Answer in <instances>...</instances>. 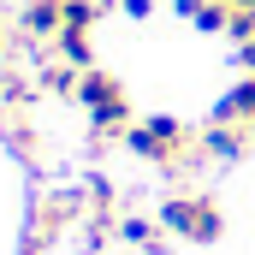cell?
Segmentation results:
<instances>
[{"label":"cell","mask_w":255,"mask_h":255,"mask_svg":"<svg viewBox=\"0 0 255 255\" xmlns=\"http://www.w3.org/2000/svg\"><path fill=\"white\" fill-rule=\"evenodd\" d=\"M119 6H125L130 18H148V12H154V0H119Z\"/></svg>","instance_id":"8"},{"label":"cell","mask_w":255,"mask_h":255,"mask_svg":"<svg viewBox=\"0 0 255 255\" xmlns=\"http://www.w3.org/2000/svg\"><path fill=\"white\" fill-rule=\"evenodd\" d=\"M125 142H130V154H142V160H154V166H166V172L202 160V136H190V125H178V119H166V113L130 125Z\"/></svg>","instance_id":"1"},{"label":"cell","mask_w":255,"mask_h":255,"mask_svg":"<svg viewBox=\"0 0 255 255\" xmlns=\"http://www.w3.org/2000/svg\"><path fill=\"white\" fill-rule=\"evenodd\" d=\"M250 142H255V130L250 125H214L202 130V154H214V160H238V154H250Z\"/></svg>","instance_id":"4"},{"label":"cell","mask_w":255,"mask_h":255,"mask_svg":"<svg viewBox=\"0 0 255 255\" xmlns=\"http://www.w3.org/2000/svg\"><path fill=\"white\" fill-rule=\"evenodd\" d=\"M24 30L42 36V42H54L65 30V0H30V6H24Z\"/></svg>","instance_id":"5"},{"label":"cell","mask_w":255,"mask_h":255,"mask_svg":"<svg viewBox=\"0 0 255 255\" xmlns=\"http://www.w3.org/2000/svg\"><path fill=\"white\" fill-rule=\"evenodd\" d=\"M250 130H255V119H250Z\"/></svg>","instance_id":"9"},{"label":"cell","mask_w":255,"mask_h":255,"mask_svg":"<svg viewBox=\"0 0 255 255\" xmlns=\"http://www.w3.org/2000/svg\"><path fill=\"white\" fill-rule=\"evenodd\" d=\"M119 232H125L130 244H142L148 255H160V226H148V220H136V214H130V220H119Z\"/></svg>","instance_id":"6"},{"label":"cell","mask_w":255,"mask_h":255,"mask_svg":"<svg viewBox=\"0 0 255 255\" xmlns=\"http://www.w3.org/2000/svg\"><path fill=\"white\" fill-rule=\"evenodd\" d=\"M238 60H244V71L255 77V36H250V42H238Z\"/></svg>","instance_id":"7"},{"label":"cell","mask_w":255,"mask_h":255,"mask_svg":"<svg viewBox=\"0 0 255 255\" xmlns=\"http://www.w3.org/2000/svg\"><path fill=\"white\" fill-rule=\"evenodd\" d=\"M77 101L89 107V119H95L101 136H125L130 130V95H125V83H119L113 71L89 65V71L77 77Z\"/></svg>","instance_id":"2"},{"label":"cell","mask_w":255,"mask_h":255,"mask_svg":"<svg viewBox=\"0 0 255 255\" xmlns=\"http://www.w3.org/2000/svg\"><path fill=\"white\" fill-rule=\"evenodd\" d=\"M160 226H166L172 238H184V244H220V232H226L220 202L202 196V190H172L166 208H160Z\"/></svg>","instance_id":"3"}]
</instances>
